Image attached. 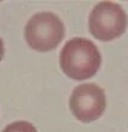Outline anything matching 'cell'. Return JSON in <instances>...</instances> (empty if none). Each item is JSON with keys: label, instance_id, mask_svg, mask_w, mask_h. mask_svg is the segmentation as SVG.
<instances>
[{"label": "cell", "instance_id": "1", "mask_svg": "<svg viewBox=\"0 0 128 132\" xmlns=\"http://www.w3.org/2000/svg\"><path fill=\"white\" fill-rule=\"evenodd\" d=\"M100 61L97 46L84 37L71 38L60 52V67L66 76L76 80L94 77L99 70Z\"/></svg>", "mask_w": 128, "mask_h": 132}, {"label": "cell", "instance_id": "2", "mask_svg": "<svg viewBox=\"0 0 128 132\" xmlns=\"http://www.w3.org/2000/svg\"><path fill=\"white\" fill-rule=\"evenodd\" d=\"M65 27L62 21L52 12H38L25 25L24 36L30 48L48 52L56 48L62 41Z\"/></svg>", "mask_w": 128, "mask_h": 132}, {"label": "cell", "instance_id": "3", "mask_svg": "<svg viewBox=\"0 0 128 132\" xmlns=\"http://www.w3.org/2000/svg\"><path fill=\"white\" fill-rule=\"evenodd\" d=\"M127 22V13L121 5L111 1H102L91 11L89 29L97 40L111 41L125 32Z\"/></svg>", "mask_w": 128, "mask_h": 132}, {"label": "cell", "instance_id": "4", "mask_svg": "<svg viewBox=\"0 0 128 132\" xmlns=\"http://www.w3.org/2000/svg\"><path fill=\"white\" fill-rule=\"evenodd\" d=\"M107 106L104 90L95 83L80 84L74 88L69 97L73 115L83 122H91L103 114Z\"/></svg>", "mask_w": 128, "mask_h": 132}, {"label": "cell", "instance_id": "5", "mask_svg": "<svg viewBox=\"0 0 128 132\" xmlns=\"http://www.w3.org/2000/svg\"><path fill=\"white\" fill-rule=\"evenodd\" d=\"M3 132H37L36 127L28 121H14L11 122L3 130Z\"/></svg>", "mask_w": 128, "mask_h": 132}, {"label": "cell", "instance_id": "6", "mask_svg": "<svg viewBox=\"0 0 128 132\" xmlns=\"http://www.w3.org/2000/svg\"><path fill=\"white\" fill-rule=\"evenodd\" d=\"M4 53H5V49H4V42H3V40L0 38V61H1L3 58H4Z\"/></svg>", "mask_w": 128, "mask_h": 132}]
</instances>
